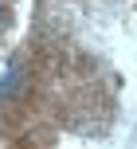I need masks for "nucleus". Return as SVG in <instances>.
I'll list each match as a JSON object with an SVG mask.
<instances>
[{"mask_svg": "<svg viewBox=\"0 0 137 149\" xmlns=\"http://www.w3.org/2000/svg\"><path fill=\"white\" fill-rule=\"evenodd\" d=\"M0 20H4V8H0Z\"/></svg>", "mask_w": 137, "mask_h": 149, "instance_id": "nucleus-1", "label": "nucleus"}]
</instances>
